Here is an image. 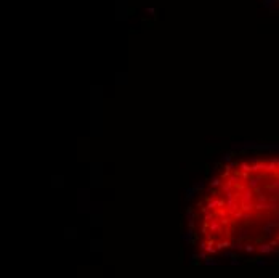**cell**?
Returning <instances> with one entry per match:
<instances>
[{
	"label": "cell",
	"mask_w": 279,
	"mask_h": 278,
	"mask_svg": "<svg viewBox=\"0 0 279 278\" xmlns=\"http://www.w3.org/2000/svg\"><path fill=\"white\" fill-rule=\"evenodd\" d=\"M191 230L205 256H266L279 251V158L236 161L210 180Z\"/></svg>",
	"instance_id": "6da1fadb"
}]
</instances>
